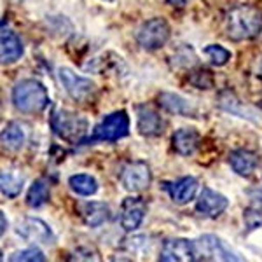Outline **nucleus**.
Returning a JSON list of instances; mask_svg holds the SVG:
<instances>
[{
	"label": "nucleus",
	"instance_id": "nucleus-2",
	"mask_svg": "<svg viewBox=\"0 0 262 262\" xmlns=\"http://www.w3.org/2000/svg\"><path fill=\"white\" fill-rule=\"evenodd\" d=\"M12 103L23 114H39L49 105L48 90L37 79H23L12 88Z\"/></svg>",
	"mask_w": 262,
	"mask_h": 262
},
{
	"label": "nucleus",
	"instance_id": "nucleus-25",
	"mask_svg": "<svg viewBox=\"0 0 262 262\" xmlns=\"http://www.w3.org/2000/svg\"><path fill=\"white\" fill-rule=\"evenodd\" d=\"M203 53H205L206 56H208V60L217 67H224L231 60V51H227L226 48H222V46H219V44L206 46V48L203 49Z\"/></svg>",
	"mask_w": 262,
	"mask_h": 262
},
{
	"label": "nucleus",
	"instance_id": "nucleus-13",
	"mask_svg": "<svg viewBox=\"0 0 262 262\" xmlns=\"http://www.w3.org/2000/svg\"><path fill=\"white\" fill-rule=\"evenodd\" d=\"M147 213V205L142 198H126L121 206V227L124 231H137Z\"/></svg>",
	"mask_w": 262,
	"mask_h": 262
},
{
	"label": "nucleus",
	"instance_id": "nucleus-22",
	"mask_svg": "<svg viewBox=\"0 0 262 262\" xmlns=\"http://www.w3.org/2000/svg\"><path fill=\"white\" fill-rule=\"evenodd\" d=\"M0 185H2V194L6 198L19 196L21 189L25 185V177L16 170H4L0 175Z\"/></svg>",
	"mask_w": 262,
	"mask_h": 262
},
{
	"label": "nucleus",
	"instance_id": "nucleus-11",
	"mask_svg": "<svg viewBox=\"0 0 262 262\" xmlns=\"http://www.w3.org/2000/svg\"><path fill=\"white\" fill-rule=\"evenodd\" d=\"M219 107H221L222 111L232 114V116H238V117H242V119L250 121L253 124H262L260 112L257 111L255 107H252V105L242 101L232 91L221 93V96H219Z\"/></svg>",
	"mask_w": 262,
	"mask_h": 262
},
{
	"label": "nucleus",
	"instance_id": "nucleus-10",
	"mask_svg": "<svg viewBox=\"0 0 262 262\" xmlns=\"http://www.w3.org/2000/svg\"><path fill=\"white\" fill-rule=\"evenodd\" d=\"M19 238H23L28 243H39V245H53L54 234L51 227L42 219L37 217H25L19 221L18 227H16Z\"/></svg>",
	"mask_w": 262,
	"mask_h": 262
},
{
	"label": "nucleus",
	"instance_id": "nucleus-16",
	"mask_svg": "<svg viewBox=\"0 0 262 262\" xmlns=\"http://www.w3.org/2000/svg\"><path fill=\"white\" fill-rule=\"evenodd\" d=\"M158 103L161 105L163 111L175 114V116H184V117H196V108L189 100H185L184 96L177 95V93H168L164 91L158 96Z\"/></svg>",
	"mask_w": 262,
	"mask_h": 262
},
{
	"label": "nucleus",
	"instance_id": "nucleus-4",
	"mask_svg": "<svg viewBox=\"0 0 262 262\" xmlns=\"http://www.w3.org/2000/svg\"><path fill=\"white\" fill-rule=\"evenodd\" d=\"M129 133V117L124 111H117L108 114L105 119H101L93 129V135L86 137L81 142L82 145L96 142H117Z\"/></svg>",
	"mask_w": 262,
	"mask_h": 262
},
{
	"label": "nucleus",
	"instance_id": "nucleus-5",
	"mask_svg": "<svg viewBox=\"0 0 262 262\" xmlns=\"http://www.w3.org/2000/svg\"><path fill=\"white\" fill-rule=\"evenodd\" d=\"M171 35V28L164 18H150L143 21L137 32V42L147 51L161 49Z\"/></svg>",
	"mask_w": 262,
	"mask_h": 262
},
{
	"label": "nucleus",
	"instance_id": "nucleus-31",
	"mask_svg": "<svg viewBox=\"0 0 262 262\" xmlns=\"http://www.w3.org/2000/svg\"><path fill=\"white\" fill-rule=\"evenodd\" d=\"M259 72H260V75H262V60H260V63H259Z\"/></svg>",
	"mask_w": 262,
	"mask_h": 262
},
{
	"label": "nucleus",
	"instance_id": "nucleus-12",
	"mask_svg": "<svg viewBox=\"0 0 262 262\" xmlns=\"http://www.w3.org/2000/svg\"><path fill=\"white\" fill-rule=\"evenodd\" d=\"M227 206H229V200L224 194L213 191L210 187H203L196 201V212L205 215V217L215 219L226 212Z\"/></svg>",
	"mask_w": 262,
	"mask_h": 262
},
{
	"label": "nucleus",
	"instance_id": "nucleus-6",
	"mask_svg": "<svg viewBox=\"0 0 262 262\" xmlns=\"http://www.w3.org/2000/svg\"><path fill=\"white\" fill-rule=\"evenodd\" d=\"M58 79H60L63 90L69 93L70 98L75 101H81V103L93 100V96L96 93V84L91 79L77 75L74 70L67 69V67L58 70Z\"/></svg>",
	"mask_w": 262,
	"mask_h": 262
},
{
	"label": "nucleus",
	"instance_id": "nucleus-20",
	"mask_svg": "<svg viewBox=\"0 0 262 262\" xmlns=\"http://www.w3.org/2000/svg\"><path fill=\"white\" fill-rule=\"evenodd\" d=\"M81 217L86 226L100 227L111 219V208L101 201H88L81 205Z\"/></svg>",
	"mask_w": 262,
	"mask_h": 262
},
{
	"label": "nucleus",
	"instance_id": "nucleus-1",
	"mask_svg": "<svg viewBox=\"0 0 262 262\" xmlns=\"http://www.w3.org/2000/svg\"><path fill=\"white\" fill-rule=\"evenodd\" d=\"M224 30L231 40H250L262 32V11L253 6H238L227 12Z\"/></svg>",
	"mask_w": 262,
	"mask_h": 262
},
{
	"label": "nucleus",
	"instance_id": "nucleus-28",
	"mask_svg": "<svg viewBox=\"0 0 262 262\" xmlns=\"http://www.w3.org/2000/svg\"><path fill=\"white\" fill-rule=\"evenodd\" d=\"M248 196H250L253 201L262 203V189H253V191H248Z\"/></svg>",
	"mask_w": 262,
	"mask_h": 262
},
{
	"label": "nucleus",
	"instance_id": "nucleus-19",
	"mask_svg": "<svg viewBox=\"0 0 262 262\" xmlns=\"http://www.w3.org/2000/svg\"><path fill=\"white\" fill-rule=\"evenodd\" d=\"M23 42L14 32L4 30L2 39H0V58H2L4 65H11V63L18 61L23 56Z\"/></svg>",
	"mask_w": 262,
	"mask_h": 262
},
{
	"label": "nucleus",
	"instance_id": "nucleus-21",
	"mask_svg": "<svg viewBox=\"0 0 262 262\" xmlns=\"http://www.w3.org/2000/svg\"><path fill=\"white\" fill-rule=\"evenodd\" d=\"M25 140H27V131L25 126L16 121H11L2 129V145L9 150H18L23 147Z\"/></svg>",
	"mask_w": 262,
	"mask_h": 262
},
{
	"label": "nucleus",
	"instance_id": "nucleus-14",
	"mask_svg": "<svg viewBox=\"0 0 262 262\" xmlns=\"http://www.w3.org/2000/svg\"><path fill=\"white\" fill-rule=\"evenodd\" d=\"M198 185L200 184L194 177H182L175 182H163V189L177 205H185V203L194 200L198 192Z\"/></svg>",
	"mask_w": 262,
	"mask_h": 262
},
{
	"label": "nucleus",
	"instance_id": "nucleus-9",
	"mask_svg": "<svg viewBox=\"0 0 262 262\" xmlns=\"http://www.w3.org/2000/svg\"><path fill=\"white\" fill-rule=\"evenodd\" d=\"M150 182H152L150 166L143 161H131L121 171V184L129 192L145 191L150 185Z\"/></svg>",
	"mask_w": 262,
	"mask_h": 262
},
{
	"label": "nucleus",
	"instance_id": "nucleus-26",
	"mask_svg": "<svg viewBox=\"0 0 262 262\" xmlns=\"http://www.w3.org/2000/svg\"><path fill=\"white\" fill-rule=\"evenodd\" d=\"M189 82H191L194 88H198V90H212L213 84H215V79H213L212 72L198 70L189 75Z\"/></svg>",
	"mask_w": 262,
	"mask_h": 262
},
{
	"label": "nucleus",
	"instance_id": "nucleus-29",
	"mask_svg": "<svg viewBox=\"0 0 262 262\" xmlns=\"http://www.w3.org/2000/svg\"><path fill=\"white\" fill-rule=\"evenodd\" d=\"M166 2H170L171 6H185V4H189L191 0H166Z\"/></svg>",
	"mask_w": 262,
	"mask_h": 262
},
{
	"label": "nucleus",
	"instance_id": "nucleus-8",
	"mask_svg": "<svg viewBox=\"0 0 262 262\" xmlns=\"http://www.w3.org/2000/svg\"><path fill=\"white\" fill-rule=\"evenodd\" d=\"M159 260L163 262H194L200 260L198 245L192 239L185 238H171L166 239L161 247Z\"/></svg>",
	"mask_w": 262,
	"mask_h": 262
},
{
	"label": "nucleus",
	"instance_id": "nucleus-15",
	"mask_svg": "<svg viewBox=\"0 0 262 262\" xmlns=\"http://www.w3.org/2000/svg\"><path fill=\"white\" fill-rule=\"evenodd\" d=\"M137 128L143 137H159L164 131V121L156 111L150 107L137 108Z\"/></svg>",
	"mask_w": 262,
	"mask_h": 262
},
{
	"label": "nucleus",
	"instance_id": "nucleus-3",
	"mask_svg": "<svg viewBox=\"0 0 262 262\" xmlns=\"http://www.w3.org/2000/svg\"><path fill=\"white\" fill-rule=\"evenodd\" d=\"M51 128L54 135L69 143H81L88 133V119L77 112H70L65 108H58L51 116Z\"/></svg>",
	"mask_w": 262,
	"mask_h": 262
},
{
	"label": "nucleus",
	"instance_id": "nucleus-18",
	"mask_svg": "<svg viewBox=\"0 0 262 262\" xmlns=\"http://www.w3.org/2000/svg\"><path fill=\"white\" fill-rule=\"evenodd\" d=\"M229 164L238 175L250 177L259 166V156L248 149H236L229 154Z\"/></svg>",
	"mask_w": 262,
	"mask_h": 262
},
{
	"label": "nucleus",
	"instance_id": "nucleus-24",
	"mask_svg": "<svg viewBox=\"0 0 262 262\" xmlns=\"http://www.w3.org/2000/svg\"><path fill=\"white\" fill-rule=\"evenodd\" d=\"M49 185L46 180H35L33 184L30 185L28 189V194H27V205L32 206V208H39V206L46 205L49 201Z\"/></svg>",
	"mask_w": 262,
	"mask_h": 262
},
{
	"label": "nucleus",
	"instance_id": "nucleus-30",
	"mask_svg": "<svg viewBox=\"0 0 262 262\" xmlns=\"http://www.w3.org/2000/svg\"><path fill=\"white\" fill-rule=\"evenodd\" d=\"M0 219H2V227H0V231H2V234L6 232V229H7V224H6V213L2 212V215H0Z\"/></svg>",
	"mask_w": 262,
	"mask_h": 262
},
{
	"label": "nucleus",
	"instance_id": "nucleus-17",
	"mask_svg": "<svg viewBox=\"0 0 262 262\" xmlns=\"http://www.w3.org/2000/svg\"><path fill=\"white\" fill-rule=\"evenodd\" d=\"M173 150L180 156H192L200 147V133L194 128L177 129L171 137Z\"/></svg>",
	"mask_w": 262,
	"mask_h": 262
},
{
	"label": "nucleus",
	"instance_id": "nucleus-27",
	"mask_svg": "<svg viewBox=\"0 0 262 262\" xmlns=\"http://www.w3.org/2000/svg\"><path fill=\"white\" fill-rule=\"evenodd\" d=\"M9 260L12 262H19V260H28V262H44L46 255L44 252L39 250L37 247H30V248H25V250L14 252L9 257Z\"/></svg>",
	"mask_w": 262,
	"mask_h": 262
},
{
	"label": "nucleus",
	"instance_id": "nucleus-23",
	"mask_svg": "<svg viewBox=\"0 0 262 262\" xmlns=\"http://www.w3.org/2000/svg\"><path fill=\"white\" fill-rule=\"evenodd\" d=\"M70 189L79 196H93L98 191V182L95 177L86 175V173H79V175H72L69 179Z\"/></svg>",
	"mask_w": 262,
	"mask_h": 262
},
{
	"label": "nucleus",
	"instance_id": "nucleus-7",
	"mask_svg": "<svg viewBox=\"0 0 262 262\" xmlns=\"http://www.w3.org/2000/svg\"><path fill=\"white\" fill-rule=\"evenodd\" d=\"M198 253L203 260H226V262H238L243 260L224 239L215 234H205L200 239H196Z\"/></svg>",
	"mask_w": 262,
	"mask_h": 262
}]
</instances>
